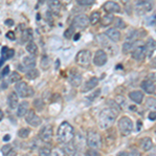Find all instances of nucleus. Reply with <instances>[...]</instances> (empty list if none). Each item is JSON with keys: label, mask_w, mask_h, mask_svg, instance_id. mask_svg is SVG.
I'll use <instances>...</instances> for the list:
<instances>
[{"label": "nucleus", "mask_w": 156, "mask_h": 156, "mask_svg": "<svg viewBox=\"0 0 156 156\" xmlns=\"http://www.w3.org/2000/svg\"><path fill=\"white\" fill-rule=\"evenodd\" d=\"M22 65L25 67L26 70L34 69L37 65L36 58H34V55H27V56H24L23 60H22Z\"/></svg>", "instance_id": "16"}, {"label": "nucleus", "mask_w": 156, "mask_h": 156, "mask_svg": "<svg viewBox=\"0 0 156 156\" xmlns=\"http://www.w3.org/2000/svg\"><path fill=\"white\" fill-rule=\"evenodd\" d=\"M4 24L7 25V26H12V25H14V21H12V19H7L4 21Z\"/></svg>", "instance_id": "50"}, {"label": "nucleus", "mask_w": 156, "mask_h": 156, "mask_svg": "<svg viewBox=\"0 0 156 156\" xmlns=\"http://www.w3.org/2000/svg\"><path fill=\"white\" fill-rule=\"evenodd\" d=\"M29 110V104L27 101H23L21 102L19 104L18 106V112H17V115H18L19 118L21 117H24V115H26V114L28 112Z\"/></svg>", "instance_id": "23"}, {"label": "nucleus", "mask_w": 156, "mask_h": 156, "mask_svg": "<svg viewBox=\"0 0 156 156\" xmlns=\"http://www.w3.org/2000/svg\"><path fill=\"white\" fill-rule=\"evenodd\" d=\"M26 51L28 52L30 55H37V46L34 41H30L27 43L26 45Z\"/></svg>", "instance_id": "27"}, {"label": "nucleus", "mask_w": 156, "mask_h": 156, "mask_svg": "<svg viewBox=\"0 0 156 156\" xmlns=\"http://www.w3.org/2000/svg\"><path fill=\"white\" fill-rule=\"evenodd\" d=\"M99 21H101V15H100V12H93L90 16V23L92 25H96Z\"/></svg>", "instance_id": "29"}, {"label": "nucleus", "mask_w": 156, "mask_h": 156, "mask_svg": "<svg viewBox=\"0 0 156 156\" xmlns=\"http://www.w3.org/2000/svg\"><path fill=\"white\" fill-rule=\"evenodd\" d=\"M75 156H83V155H81V154H76Z\"/></svg>", "instance_id": "61"}, {"label": "nucleus", "mask_w": 156, "mask_h": 156, "mask_svg": "<svg viewBox=\"0 0 156 156\" xmlns=\"http://www.w3.org/2000/svg\"><path fill=\"white\" fill-rule=\"evenodd\" d=\"M40 138L45 143H50L52 140V136H53V129H52L51 125H46L41 129L39 133Z\"/></svg>", "instance_id": "11"}, {"label": "nucleus", "mask_w": 156, "mask_h": 156, "mask_svg": "<svg viewBox=\"0 0 156 156\" xmlns=\"http://www.w3.org/2000/svg\"><path fill=\"white\" fill-rule=\"evenodd\" d=\"M151 77H152V79H153V80H155V81H156V73H154V74L151 75Z\"/></svg>", "instance_id": "58"}, {"label": "nucleus", "mask_w": 156, "mask_h": 156, "mask_svg": "<svg viewBox=\"0 0 156 156\" xmlns=\"http://www.w3.org/2000/svg\"><path fill=\"white\" fill-rule=\"evenodd\" d=\"M9 66H5V67H4V69H2L1 76H2V77L6 76V75L9 74Z\"/></svg>", "instance_id": "46"}, {"label": "nucleus", "mask_w": 156, "mask_h": 156, "mask_svg": "<svg viewBox=\"0 0 156 156\" xmlns=\"http://www.w3.org/2000/svg\"><path fill=\"white\" fill-rule=\"evenodd\" d=\"M49 7L55 14H58L62 9V2L59 0H49Z\"/></svg>", "instance_id": "26"}, {"label": "nucleus", "mask_w": 156, "mask_h": 156, "mask_svg": "<svg viewBox=\"0 0 156 156\" xmlns=\"http://www.w3.org/2000/svg\"><path fill=\"white\" fill-rule=\"evenodd\" d=\"M140 147H142V149L144 151H149V150L152 149L153 142H152V140H151L150 137H144L142 140H140Z\"/></svg>", "instance_id": "25"}, {"label": "nucleus", "mask_w": 156, "mask_h": 156, "mask_svg": "<svg viewBox=\"0 0 156 156\" xmlns=\"http://www.w3.org/2000/svg\"><path fill=\"white\" fill-rule=\"evenodd\" d=\"M140 87H142V89L144 90L146 93H148V94H153V93L155 92V84L152 79L144 80V81L142 82V84H140Z\"/></svg>", "instance_id": "17"}, {"label": "nucleus", "mask_w": 156, "mask_h": 156, "mask_svg": "<svg viewBox=\"0 0 156 156\" xmlns=\"http://www.w3.org/2000/svg\"><path fill=\"white\" fill-rule=\"evenodd\" d=\"M40 76V72H39V70H37V69H30L28 70V71L26 72V78L27 79H30V80H34V79H36V78H37Z\"/></svg>", "instance_id": "30"}, {"label": "nucleus", "mask_w": 156, "mask_h": 156, "mask_svg": "<svg viewBox=\"0 0 156 156\" xmlns=\"http://www.w3.org/2000/svg\"><path fill=\"white\" fill-rule=\"evenodd\" d=\"M1 120H3V112H1Z\"/></svg>", "instance_id": "60"}, {"label": "nucleus", "mask_w": 156, "mask_h": 156, "mask_svg": "<svg viewBox=\"0 0 156 156\" xmlns=\"http://www.w3.org/2000/svg\"><path fill=\"white\" fill-rule=\"evenodd\" d=\"M76 2L81 6H90L95 3V0H76Z\"/></svg>", "instance_id": "38"}, {"label": "nucleus", "mask_w": 156, "mask_h": 156, "mask_svg": "<svg viewBox=\"0 0 156 156\" xmlns=\"http://www.w3.org/2000/svg\"><path fill=\"white\" fill-rule=\"evenodd\" d=\"M154 133H155V136H156V128H155V131H154Z\"/></svg>", "instance_id": "62"}, {"label": "nucleus", "mask_w": 156, "mask_h": 156, "mask_svg": "<svg viewBox=\"0 0 156 156\" xmlns=\"http://www.w3.org/2000/svg\"><path fill=\"white\" fill-rule=\"evenodd\" d=\"M105 36L112 42L118 43L121 40V32L117 28H109L105 31Z\"/></svg>", "instance_id": "15"}, {"label": "nucleus", "mask_w": 156, "mask_h": 156, "mask_svg": "<svg viewBox=\"0 0 156 156\" xmlns=\"http://www.w3.org/2000/svg\"><path fill=\"white\" fill-rule=\"evenodd\" d=\"M127 156H142V155H140V153L138 152V151H136V150H132L131 152L128 153Z\"/></svg>", "instance_id": "48"}, {"label": "nucleus", "mask_w": 156, "mask_h": 156, "mask_svg": "<svg viewBox=\"0 0 156 156\" xmlns=\"http://www.w3.org/2000/svg\"><path fill=\"white\" fill-rule=\"evenodd\" d=\"M9 140H11V135H9V134H5L3 136V140H4V142H9Z\"/></svg>", "instance_id": "51"}, {"label": "nucleus", "mask_w": 156, "mask_h": 156, "mask_svg": "<svg viewBox=\"0 0 156 156\" xmlns=\"http://www.w3.org/2000/svg\"><path fill=\"white\" fill-rule=\"evenodd\" d=\"M133 50V44L131 42H125L124 44L122 45V52L124 54H127L129 53L130 51H132Z\"/></svg>", "instance_id": "32"}, {"label": "nucleus", "mask_w": 156, "mask_h": 156, "mask_svg": "<svg viewBox=\"0 0 156 156\" xmlns=\"http://www.w3.org/2000/svg\"><path fill=\"white\" fill-rule=\"evenodd\" d=\"M129 1H130V0H121V2H122L123 4H127Z\"/></svg>", "instance_id": "57"}, {"label": "nucleus", "mask_w": 156, "mask_h": 156, "mask_svg": "<svg viewBox=\"0 0 156 156\" xmlns=\"http://www.w3.org/2000/svg\"><path fill=\"white\" fill-rule=\"evenodd\" d=\"M85 156H101V154L96 149H89L85 152Z\"/></svg>", "instance_id": "41"}, {"label": "nucleus", "mask_w": 156, "mask_h": 156, "mask_svg": "<svg viewBox=\"0 0 156 156\" xmlns=\"http://www.w3.org/2000/svg\"><path fill=\"white\" fill-rule=\"evenodd\" d=\"M22 36H23V42H30L31 41V30L30 29H25L23 31V34H22Z\"/></svg>", "instance_id": "35"}, {"label": "nucleus", "mask_w": 156, "mask_h": 156, "mask_svg": "<svg viewBox=\"0 0 156 156\" xmlns=\"http://www.w3.org/2000/svg\"><path fill=\"white\" fill-rule=\"evenodd\" d=\"M34 106H36L37 109H42V107H43V104H42V101L40 99H37V100H34Z\"/></svg>", "instance_id": "45"}, {"label": "nucleus", "mask_w": 156, "mask_h": 156, "mask_svg": "<svg viewBox=\"0 0 156 156\" xmlns=\"http://www.w3.org/2000/svg\"><path fill=\"white\" fill-rule=\"evenodd\" d=\"M146 46V52H147V56H152L153 52L156 50V41L154 39H148V41L145 44Z\"/></svg>", "instance_id": "19"}, {"label": "nucleus", "mask_w": 156, "mask_h": 156, "mask_svg": "<svg viewBox=\"0 0 156 156\" xmlns=\"http://www.w3.org/2000/svg\"><path fill=\"white\" fill-rule=\"evenodd\" d=\"M15 55L14 49H9L7 47H2L1 49V66L3 65V62L9 58H12Z\"/></svg>", "instance_id": "20"}, {"label": "nucleus", "mask_w": 156, "mask_h": 156, "mask_svg": "<svg viewBox=\"0 0 156 156\" xmlns=\"http://www.w3.org/2000/svg\"><path fill=\"white\" fill-rule=\"evenodd\" d=\"M78 39H80V34H75V37H74V41H77Z\"/></svg>", "instance_id": "54"}, {"label": "nucleus", "mask_w": 156, "mask_h": 156, "mask_svg": "<svg viewBox=\"0 0 156 156\" xmlns=\"http://www.w3.org/2000/svg\"><path fill=\"white\" fill-rule=\"evenodd\" d=\"M129 98L136 104H140L144 99V94L140 90H133V92L129 93Z\"/></svg>", "instance_id": "21"}, {"label": "nucleus", "mask_w": 156, "mask_h": 156, "mask_svg": "<svg viewBox=\"0 0 156 156\" xmlns=\"http://www.w3.org/2000/svg\"><path fill=\"white\" fill-rule=\"evenodd\" d=\"M154 6V0H137L135 11L138 15H145L151 12Z\"/></svg>", "instance_id": "5"}, {"label": "nucleus", "mask_w": 156, "mask_h": 156, "mask_svg": "<svg viewBox=\"0 0 156 156\" xmlns=\"http://www.w3.org/2000/svg\"><path fill=\"white\" fill-rule=\"evenodd\" d=\"M87 146L90 148V149H100L102 145V140L100 134L97 131H94V130H90V131L87 132Z\"/></svg>", "instance_id": "3"}, {"label": "nucleus", "mask_w": 156, "mask_h": 156, "mask_svg": "<svg viewBox=\"0 0 156 156\" xmlns=\"http://www.w3.org/2000/svg\"><path fill=\"white\" fill-rule=\"evenodd\" d=\"M6 37L9 40H11V41H15V40H16V37H15V34L12 31H7L6 32Z\"/></svg>", "instance_id": "44"}, {"label": "nucleus", "mask_w": 156, "mask_h": 156, "mask_svg": "<svg viewBox=\"0 0 156 156\" xmlns=\"http://www.w3.org/2000/svg\"><path fill=\"white\" fill-rule=\"evenodd\" d=\"M50 67V59L48 56H46V55H44V56L42 57L41 59V68L43 70H47L49 69Z\"/></svg>", "instance_id": "33"}, {"label": "nucleus", "mask_w": 156, "mask_h": 156, "mask_svg": "<svg viewBox=\"0 0 156 156\" xmlns=\"http://www.w3.org/2000/svg\"><path fill=\"white\" fill-rule=\"evenodd\" d=\"M107 62V54L104 50L99 49L96 51L94 56V64L98 67H102L104 66Z\"/></svg>", "instance_id": "12"}, {"label": "nucleus", "mask_w": 156, "mask_h": 156, "mask_svg": "<svg viewBox=\"0 0 156 156\" xmlns=\"http://www.w3.org/2000/svg\"><path fill=\"white\" fill-rule=\"evenodd\" d=\"M146 106H147V108H149L151 112H156V99L148 98L146 100Z\"/></svg>", "instance_id": "31"}, {"label": "nucleus", "mask_w": 156, "mask_h": 156, "mask_svg": "<svg viewBox=\"0 0 156 156\" xmlns=\"http://www.w3.org/2000/svg\"><path fill=\"white\" fill-rule=\"evenodd\" d=\"M75 27L73 26V25H71V26L68 28L66 31H65V34H64V37H66V39H71V37H73V34H74V32H75Z\"/></svg>", "instance_id": "36"}, {"label": "nucleus", "mask_w": 156, "mask_h": 156, "mask_svg": "<svg viewBox=\"0 0 156 156\" xmlns=\"http://www.w3.org/2000/svg\"><path fill=\"white\" fill-rule=\"evenodd\" d=\"M29 133H30L29 128H21L18 131V135L21 138H26L29 135Z\"/></svg>", "instance_id": "37"}, {"label": "nucleus", "mask_w": 156, "mask_h": 156, "mask_svg": "<svg viewBox=\"0 0 156 156\" xmlns=\"http://www.w3.org/2000/svg\"><path fill=\"white\" fill-rule=\"evenodd\" d=\"M15 87H16V90H17V93H18V95L22 98L31 97L32 95H34V90H32L25 81L17 82Z\"/></svg>", "instance_id": "8"}, {"label": "nucleus", "mask_w": 156, "mask_h": 156, "mask_svg": "<svg viewBox=\"0 0 156 156\" xmlns=\"http://www.w3.org/2000/svg\"><path fill=\"white\" fill-rule=\"evenodd\" d=\"M154 93H155V95H156V85H155V92Z\"/></svg>", "instance_id": "63"}, {"label": "nucleus", "mask_w": 156, "mask_h": 156, "mask_svg": "<svg viewBox=\"0 0 156 156\" xmlns=\"http://www.w3.org/2000/svg\"><path fill=\"white\" fill-rule=\"evenodd\" d=\"M51 153V150L49 148H46V147H43L40 149V152H39V156H50Z\"/></svg>", "instance_id": "39"}, {"label": "nucleus", "mask_w": 156, "mask_h": 156, "mask_svg": "<svg viewBox=\"0 0 156 156\" xmlns=\"http://www.w3.org/2000/svg\"><path fill=\"white\" fill-rule=\"evenodd\" d=\"M17 155V153H16V151H11V152L9 153V154H7L6 156H16Z\"/></svg>", "instance_id": "53"}, {"label": "nucleus", "mask_w": 156, "mask_h": 156, "mask_svg": "<svg viewBox=\"0 0 156 156\" xmlns=\"http://www.w3.org/2000/svg\"><path fill=\"white\" fill-rule=\"evenodd\" d=\"M1 84H2V87H1L2 90H5L6 87H6V83H5V82H3V81H2V83H1Z\"/></svg>", "instance_id": "55"}, {"label": "nucleus", "mask_w": 156, "mask_h": 156, "mask_svg": "<svg viewBox=\"0 0 156 156\" xmlns=\"http://www.w3.org/2000/svg\"><path fill=\"white\" fill-rule=\"evenodd\" d=\"M115 28L118 29H124L126 28V23L123 21L121 18H117L115 19Z\"/></svg>", "instance_id": "34"}, {"label": "nucleus", "mask_w": 156, "mask_h": 156, "mask_svg": "<svg viewBox=\"0 0 156 156\" xmlns=\"http://www.w3.org/2000/svg\"><path fill=\"white\" fill-rule=\"evenodd\" d=\"M132 58L137 60V62H142L144 60V58L147 55L146 52V46L143 42H138V44H136L135 46H133L132 50Z\"/></svg>", "instance_id": "7"}, {"label": "nucleus", "mask_w": 156, "mask_h": 156, "mask_svg": "<svg viewBox=\"0 0 156 156\" xmlns=\"http://www.w3.org/2000/svg\"><path fill=\"white\" fill-rule=\"evenodd\" d=\"M25 121H26L27 124L31 125L34 127H37L41 125L42 123V120L40 117H37V115L36 114L34 109H29L28 112L25 115Z\"/></svg>", "instance_id": "10"}, {"label": "nucleus", "mask_w": 156, "mask_h": 156, "mask_svg": "<svg viewBox=\"0 0 156 156\" xmlns=\"http://www.w3.org/2000/svg\"><path fill=\"white\" fill-rule=\"evenodd\" d=\"M118 127H119V131L122 135L126 136V135H129L130 133L132 132L133 129V123L130 118L128 117H123L121 118V120H119V124H118Z\"/></svg>", "instance_id": "4"}, {"label": "nucleus", "mask_w": 156, "mask_h": 156, "mask_svg": "<svg viewBox=\"0 0 156 156\" xmlns=\"http://www.w3.org/2000/svg\"><path fill=\"white\" fill-rule=\"evenodd\" d=\"M69 81L73 87H77L81 84V81H82V76L79 74L78 72L74 71V69L70 72V76H69Z\"/></svg>", "instance_id": "14"}, {"label": "nucleus", "mask_w": 156, "mask_h": 156, "mask_svg": "<svg viewBox=\"0 0 156 156\" xmlns=\"http://www.w3.org/2000/svg\"><path fill=\"white\" fill-rule=\"evenodd\" d=\"M71 2V0H62V3L64 4H68V3H70Z\"/></svg>", "instance_id": "56"}, {"label": "nucleus", "mask_w": 156, "mask_h": 156, "mask_svg": "<svg viewBox=\"0 0 156 156\" xmlns=\"http://www.w3.org/2000/svg\"><path fill=\"white\" fill-rule=\"evenodd\" d=\"M118 156H127V154L125 152H122V153H120V154L118 155Z\"/></svg>", "instance_id": "59"}, {"label": "nucleus", "mask_w": 156, "mask_h": 156, "mask_svg": "<svg viewBox=\"0 0 156 156\" xmlns=\"http://www.w3.org/2000/svg\"><path fill=\"white\" fill-rule=\"evenodd\" d=\"M21 80V76H20L19 73L17 72H12V74L11 75V81L12 83H16V82H19Z\"/></svg>", "instance_id": "40"}, {"label": "nucleus", "mask_w": 156, "mask_h": 156, "mask_svg": "<svg viewBox=\"0 0 156 156\" xmlns=\"http://www.w3.org/2000/svg\"><path fill=\"white\" fill-rule=\"evenodd\" d=\"M100 93H101V90H100V89H98V90H96V92L94 93V94H92V96L90 97V100H94L95 98H97L98 96H99V95H100Z\"/></svg>", "instance_id": "47"}, {"label": "nucleus", "mask_w": 156, "mask_h": 156, "mask_svg": "<svg viewBox=\"0 0 156 156\" xmlns=\"http://www.w3.org/2000/svg\"><path fill=\"white\" fill-rule=\"evenodd\" d=\"M52 156H65L64 150H60L58 148H55V149L52 151Z\"/></svg>", "instance_id": "43"}, {"label": "nucleus", "mask_w": 156, "mask_h": 156, "mask_svg": "<svg viewBox=\"0 0 156 156\" xmlns=\"http://www.w3.org/2000/svg\"><path fill=\"white\" fill-rule=\"evenodd\" d=\"M7 103H9V106L11 109H15L16 107L19 106V97L16 93L12 92L11 94L7 97Z\"/></svg>", "instance_id": "18"}, {"label": "nucleus", "mask_w": 156, "mask_h": 156, "mask_svg": "<svg viewBox=\"0 0 156 156\" xmlns=\"http://www.w3.org/2000/svg\"><path fill=\"white\" fill-rule=\"evenodd\" d=\"M57 138L62 144L71 143L74 138V128L68 122H64L57 129Z\"/></svg>", "instance_id": "2"}, {"label": "nucleus", "mask_w": 156, "mask_h": 156, "mask_svg": "<svg viewBox=\"0 0 156 156\" xmlns=\"http://www.w3.org/2000/svg\"><path fill=\"white\" fill-rule=\"evenodd\" d=\"M12 150V147L11 145H4L3 147L1 148V152L3 155H7Z\"/></svg>", "instance_id": "42"}, {"label": "nucleus", "mask_w": 156, "mask_h": 156, "mask_svg": "<svg viewBox=\"0 0 156 156\" xmlns=\"http://www.w3.org/2000/svg\"><path fill=\"white\" fill-rule=\"evenodd\" d=\"M151 66L156 69V56L154 57V59H153L152 62H151Z\"/></svg>", "instance_id": "52"}, {"label": "nucleus", "mask_w": 156, "mask_h": 156, "mask_svg": "<svg viewBox=\"0 0 156 156\" xmlns=\"http://www.w3.org/2000/svg\"><path fill=\"white\" fill-rule=\"evenodd\" d=\"M98 81H99V80H98L97 77H92L90 79H89L87 82H85L84 87H82V92L83 93L89 92V90H93L94 87H96L98 85Z\"/></svg>", "instance_id": "22"}, {"label": "nucleus", "mask_w": 156, "mask_h": 156, "mask_svg": "<svg viewBox=\"0 0 156 156\" xmlns=\"http://www.w3.org/2000/svg\"><path fill=\"white\" fill-rule=\"evenodd\" d=\"M90 58H92V54H90L89 50H80L76 54L75 60H76L77 65H79L80 67L87 68L90 66Z\"/></svg>", "instance_id": "6"}, {"label": "nucleus", "mask_w": 156, "mask_h": 156, "mask_svg": "<svg viewBox=\"0 0 156 156\" xmlns=\"http://www.w3.org/2000/svg\"><path fill=\"white\" fill-rule=\"evenodd\" d=\"M118 117V108L106 107L102 109L99 115V125L102 129H107L114 125L115 119Z\"/></svg>", "instance_id": "1"}, {"label": "nucleus", "mask_w": 156, "mask_h": 156, "mask_svg": "<svg viewBox=\"0 0 156 156\" xmlns=\"http://www.w3.org/2000/svg\"><path fill=\"white\" fill-rule=\"evenodd\" d=\"M114 21H115L114 16H112V14H107L101 19V24H102V26L107 27V26H109L110 24H112Z\"/></svg>", "instance_id": "28"}, {"label": "nucleus", "mask_w": 156, "mask_h": 156, "mask_svg": "<svg viewBox=\"0 0 156 156\" xmlns=\"http://www.w3.org/2000/svg\"><path fill=\"white\" fill-rule=\"evenodd\" d=\"M76 146L74 143H68V144H64V152L66 153L68 156H75L76 155Z\"/></svg>", "instance_id": "24"}, {"label": "nucleus", "mask_w": 156, "mask_h": 156, "mask_svg": "<svg viewBox=\"0 0 156 156\" xmlns=\"http://www.w3.org/2000/svg\"><path fill=\"white\" fill-rule=\"evenodd\" d=\"M103 9L107 14H115V12H121V6L115 1H106L103 4Z\"/></svg>", "instance_id": "13"}, {"label": "nucleus", "mask_w": 156, "mask_h": 156, "mask_svg": "<svg viewBox=\"0 0 156 156\" xmlns=\"http://www.w3.org/2000/svg\"><path fill=\"white\" fill-rule=\"evenodd\" d=\"M90 24V18H87L85 15H77L73 20L72 25L75 28L79 29H85Z\"/></svg>", "instance_id": "9"}, {"label": "nucleus", "mask_w": 156, "mask_h": 156, "mask_svg": "<svg viewBox=\"0 0 156 156\" xmlns=\"http://www.w3.org/2000/svg\"><path fill=\"white\" fill-rule=\"evenodd\" d=\"M148 118H149V120H151V121H155L156 120V112H151L149 115H148Z\"/></svg>", "instance_id": "49"}]
</instances>
